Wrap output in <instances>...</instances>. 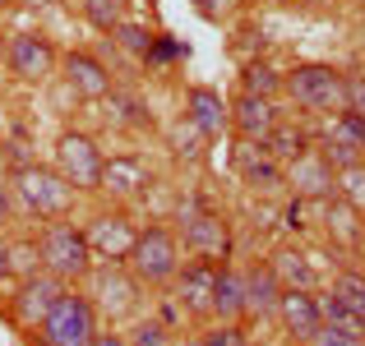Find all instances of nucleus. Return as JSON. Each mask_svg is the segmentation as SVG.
<instances>
[{"mask_svg": "<svg viewBox=\"0 0 365 346\" xmlns=\"http://www.w3.org/2000/svg\"><path fill=\"white\" fill-rule=\"evenodd\" d=\"M232 167H236V176H241L250 189H259V194H273V189H282V185H287L282 162H277L273 152L264 148V143H255V139H241V143H236Z\"/></svg>", "mask_w": 365, "mask_h": 346, "instance_id": "nucleus-12", "label": "nucleus"}, {"mask_svg": "<svg viewBox=\"0 0 365 346\" xmlns=\"http://www.w3.org/2000/svg\"><path fill=\"white\" fill-rule=\"evenodd\" d=\"M65 83H70L74 98L98 102V98L111 93V70L93 51H70V56H65Z\"/></svg>", "mask_w": 365, "mask_h": 346, "instance_id": "nucleus-14", "label": "nucleus"}, {"mask_svg": "<svg viewBox=\"0 0 365 346\" xmlns=\"http://www.w3.org/2000/svg\"><path fill=\"white\" fill-rule=\"evenodd\" d=\"M37 258H42V273H51L56 282H83L93 273V249L83 231L70 222H51L37 236Z\"/></svg>", "mask_w": 365, "mask_h": 346, "instance_id": "nucleus-2", "label": "nucleus"}, {"mask_svg": "<svg viewBox=\"0 0 365 346\" xmlns=\"http://www.w3.org/2000/svg\"><path fill=\"white\" fill-rule=\"evenodd\" d=\"M264 148L287 167V162H296V157H305V152H310V134H305L301 125H282V120H277L273 134L264 139Z\"/></svg>", "mask_w": 365, "mask_h": 346, "instance_id": "nucleus-24", "label": "nucleus"}, {"mask_svg": "<svg viewBox=\"0 0 365 346\" xmlns=\"http://www.w3.org/2000/svg\"><path fill=\"white\" fill-rule=\"evenodd\" d=\"M93 310L125 319V314L139 310V282H134L130 268H120V258H107L102 268H93Z\"/></svg>", "mask_w": 365, "mask_h": 346, "instance_id": "nucleus-8", "label": "nucleus"}, {"mask_svg": "<svg viewBox=\"0 0 365 346\" xmlns=\"http://www.w3.org/2000/svg\"><path fill=\"white\" fill-rule=\"evenodd\" d=\"M185 120L195 134H204V139H217V134L232 125V111L222 107V98H217L213 88H190L185 93Z\"/></svg>", "mask_w": 365, "mask_h": 346, "instance_id": "nucleus-20", "label": "nucleus"}, {"mask_svg": "<svg viewBox=\"0 0 365 346\" xmlns=\"http://www.w3.org/2000/svg\"><path fill=\"white\" fill-rule=\"evenodd\" d=\"M204 346H250V342H245V332L236 328V323H222V328L204 332Z\"/></svg>", "mask_w": 365, "mask_h": 346, "instance_id": "nucleus-35", "label": "nucleus"}, {"mask_svg": "<svg viewBox=\"0 0 365 346\" xmlns=\"http://www.w3.org/2000/svg\"><path fill=\"white\" fill-rule=\"evenodd\" d=\"M227 111H232L236 134H241V139H255V143H264L268 134H273V125L282 120L277 107H273V98H255V93H241Z\"/></svg>", "mask_w": 365, "mask_h": 346, "instance_id": "nucleus-17", "label": "nucleus"}, {"mask_svg": "<svg viewBox=\"0 0 365 346\" xmlns=\"http://www.w3.org/2000/svg\"><path fill=\"white\" fill-rule=\"evenodd\" d=\"M0 5H5V0H0Z\"/></svg>", "mask_w": 365, "mask_h": 346, "instance_id": "nucleus-42", "label": "nucleus"}, {"mask_svg": "<svg viewBox=\"0 0 365 346\" xmlns=\"http://www.w3.org/2000/svg\"><path fill=\"white\" fill-rule=\"evenodd\" d=\"M277 319H282V328L292 332L296 342H314V332L324 328L319 300H314L310 291H282L277 295Z\"/></svg>", "mask_w": 365, "mask_h": 346, "instance_id": "nucleus-18", "label": "nucleus"}, {"mask_svg": "<svg viewBox=\"0 0 365 346\" xmlns=\"http://www.w3.org/2000/svg\"><path fill=\"white\" fill-rule=\"evenodd\" d=\"M241 88L255 93V98H277V93H282V74H277L273 65H264V61H250L245 74H241Z\"/></svg>", "mask_w": 365, "mask_h": 346, "instance_id": "nucleus-27", "label": "nucleus"}, {"mask_svg": "<svg viewBox=\"0 0 365 346\" xmlns=\"http://www.w3.org/2000/svg\"><path fill=\"white\" fill-rule=\"evenodd\" d=\"M319 152L333 162V171L365 162V120L351 111H333L324 115V134H319Z\"/></svg>", "mask_w": 365, "mask_h": 346, "instance_id": "nucleus-9", "label": "nucleus"}, {"mask_svg": "<svg viewBox=\"0 0 365 346\" xmlns=\"http://www.w3.org/2000/svg\"><path fill=\"white\" fill-rule=\"evenodd\" d=\"M333 295H338L347 310H356L365 319V273H338V282H333Z\"/></svg>", "mask_w": 365, "mask_h": 346, "instance_id": "nucleus-29", "label": "nucleus"}, {"mask_svg": "<svg viewBox=\"0 0 365 346\" xmlns=\"http://www.w3.org/2000/svg\"><path fill=\"white\" fill-rule=\"evenodd\" d=\"M310 346H365V337H351V332H338V328H319Z\"/></svg>", "mask_w": 365, "mask_h": 346, "instance_id": "nucleus-36", "label": "nucleus"}, {"mask_svg": "<svg viewBox=\"0 0 365 346\" xmlns=\"http://www.w3.org/2000/svg\"><path fill=\"white\" fill-rule=\"evenodd\" d=\"M342 111L365 120V74H342Z\"/></svg>", "mask_w": 365, "mask_h": 346, "instance_id": "nucleus-33", "label": "nucleus"}, {"mask_svg": "<svg viewBox=\"0 0 365 346\" xmlns=\"http://www.w3.org/2000/svg\"><path fill=\"white\" fill-rule=\"evenodd\" d=\"M134 222L130 217H120V213H102V217H93L88 231H83V240H88V249H93V258H125L134 249Z\"/></svg>", "mask_w": 365, "mask_h": 346, "instance_id": "nucleus-13", "label": "nucleus"}, {"mask_svg": "<svg viewBox=\"0 0 365 346\" xmlns=\"http://www.w3.org/2000/svg\"><path fill=\"white\" fill-rule=\"evenodd\" d=\"M171 56H180V42H167V37H153V46H148V61H171Z\"/></svg>", "mask_w": 365, "mask_h": 346, "instance_id": "nucleus-37", "label": "nucleus"}, {"mask_svg": "<svg viewBox=\"0 0 365 346\" xmlns=\"http://www.w3.org/2000/svg\"><path fill=\"white\" fill-rule=\"evenodd\" d=\"M111 37H116V42H120V46H125V51H130V56H143V61H148L153 33H148V28H143V23H125V19H120V23L111 28Z\"/></svg>", "mask_w": 365, "mask_h": 346, "instance_id": "nucleus-31", "label": "nucleus"}, {"mask_svg": "<svg viewBox=\"0 0 365 346\" xmlns=\"http://www.w3.org/2000/svg\"><path fill=\"white\" fill-rule=\"evenodd\" d=\"M37 328H42V346H88L93 332H98V310H93L88 295L61 291Z\"/></svg>", "mask_w": 365, "mask_h": 346, "instance_id": "nucleus-4", "label": "nucleus"}, {"mask_svg": "<svg viewBox=\"0 0 365 346\" xmlns=\"http://www.w3.org/2000/svg\"><path fill=\"white\" fill-rule=\"evenodd\" d=\"M282 176H287V185L296 189V199H319V204H324V199L338 194V171H333V162L324 157L319 148H310L305 157L287 162Z\"/></svg>", "mask_w": 365, "mask_h": 346, "instance_id": "nucleus-11", "label": "nucleus"}, {"mask_svg": "<svg viewBox=\"0 0 365 346\" xmlns=\"http://www.w3.org/2000/svg\"><path fill=\"white\" fill-rule=\"evenodd\" d=\"M107 120L116 125V130H148L153 125V115L148 107H143L139 98H130V93H107Z\"/></svg>", "mask_w": 365, "mask_h": 346, "instance_id": "nucleus-25", "label": "nucleus"}, {"mask_svg": "<svg viewBox=\"0 0 365 346\" xmlns=\"http://www.w3.org/2000/svg\"><path fill=\"white\" fill-rule=\"evenodd\" d=\"M102 148L88 139V134H61L56 143V171L70 180L74 189H102Z\"/></svg>", "mask_w": 365, "mask_h": 346, "instance_id": "nucleus-7", "label": "nucleus"}, {"mask_svg": "<svg viewBox=\"0 0 365 346\" xmlns=\"http://www.w3.org/2000/svg\"><path fill=\"white\" fill-rule=\"evenodd\" d=\"M14 194H19V204L33 217H42V222H61L74 208V185L56 167H33V162H24V167L14 171Z\"/></svg>", "mask_w": 365, "mask_h": 346, "instance_id": "nucleus-1", "label": "nucleus"}, {"mask_svg": "<svg viewBox=\"0 0 365 346\" xmlns=\"http://www.w3.org/2000/svg\"><path fill=\"white\" fill-rule=\"evenodd\" d=\"M213 314L222 323L245 319V291H241V273L232 268H217V282H213Z\"/></svg>", "mask_w": 365, "mask_h": 346, "instance_id": "nucleus-23", "label": "nucleus"}, {"mask_svg": "<svg viewBox=\"0 0 365 346\" xmlns=\"http://www.w3.org/2000/svg\"><path fill=\"white\" fill-rule=\"evenodd\" d=\"M83 14H88L93 28H102V33H111V28L125 19V0H83Z\"/></svg>", "mask_w": 365, "mask_h": 346, "instance_id": "nucleus-30", "label": "nucleus"}, {"mask_svg": "<svg viewBox=\"0 0 365 346\" xmlns=\"http://www.w3.org/2000/svg\"><path fill=\"white\" fill-rule=\"evenodd\" d=\"M213 282H217V268L208 258L180 268L176 273V305L185 314H213Z\"/></svg>", "mask_w": 365, "mask_h": 346, "instance_id": "nucleus-15", "label": "nucleus"}, {"mask_svg": "<svg viewBox=\"0 0 365 346\" xmlns=\"http://www.w3.org/2000/svg\"><path fill=\"white\" fill-rule=\"evenodd\" d=\"M282 93L301 111L333 115L342 111V70H333V65H296L292 74H282Z\"/></svg>", "mask_w": 365, "mask_h": 346, "instance_id": "nucleus-5", "label": "nucleus"}, {"mask_svg": "<svg viewBox=\"0 0 365 346\" xmlns=\"http://www.w3.org/2000/svg\"><path fill=\"white\" fill-rule=\"evenodd\" d=\"M268 268H273V277H277V286H282V291H314V282H319V277H314L310 254H301L296 245L273 249Z\"/></svg>", "mask_w": 365, "mask_h": 346, "instance_id": "nucleus-22", "label": "nucleus"}, {"mask_svg": "<svg viewBox=\"0 0 365 346\" xmlns=\"http://www.w3.org/2000/svg\"><path fill=\"white\" fill-rule=\"evenodd\" d=\"M42 263V258H37V245H9V273H33V268Z\"/></svg>", "mask_w": 365, "mask_h": 346, "instance_id": "nucleus-34", "label": "nucleus"}, {"mask_svg": "<svg viewBox=\"0 0 365 346\" xmlns=\"http://www.w3.org/2000/svg\"><path fill=\"white\" fill-rule=\"evenodd\" d=\"M148 180H153V171L139 152H116V157L102 162V189H111V194H125V199L143 194Z\"/></svg>", "mask_w": 365, "mask_h": 346, "instance_id": "nucleus-19", "label": "nucleus"}, {"mask_svg": "<svg viewBox=\"0 0 365 346\" xmlns=\"http://www.w3.org/2000/svg\"><path fill=\"white\" fill-rule=\"evenodd\" d=\"M5 65L24 83H42L46 74L56 70V46H51V37H42V33H14L5 42Z\"/></svg>", "mask_w": 365, "mask_h": 346, "instance_id": "nucleus-10", "label": "nucleus"}, {"mask_svg": "<svg viewBox=\"0 0 365 346\" xmlns=\"http://www.w3.org/2000/svg\"><path fill=\"white\" fill-rule=\"evenodd\" d=\"M88 346H125V337H120V332H93Z\"/></svg>", "mask_w": 365, "mask_h": 346, "instance_id": "nucleus-39", "label": "nucleus"}, {"mask_svg": "<svg viewBox=\"0 0 365 346\" xmlns=\"http://www.w3.org/2000/svg\"><path fill=\"white\" fill-rule=\"evenodd\" d=\"M180 240H185L190 254L208 258V263H217V258L232 254V231H227V217L213 213L204 199H180Z\"/></svg>", "mask_w": 365, "mask_h": 346, "instance_id": "nucleus-6", "label": "nucleus"}, {"mask_svg": "<svg viewBox=\"0 0 365 346\" xmlns=\"http://www.w3.org/2000/svg\"><path fill=\"white\" fill-rule=\"evenodd\" d=\"M241 291H245V314L250 319H268V314H277V295H282V286H277L273 268L268 263H250L241 273Z\"/></svg>", "mask_w": 365, "mask_h": 346, "instance_id": "nucleus-21", "label": "nucleus"}, {"mask_svg": "<svg viewBox=\"0 0 365 346\" xmlns=\"http://www.w3.org/2000/svg\"><path fill=\"white\" fill-rule=\"evenodd\" d=\"M9 217H14V199H9V185L0 180V226H5Z\"/></svg>", "mask_w": 365, "mask_h": 346, "instance_id": "nucleus-38", "label": "nucleus"}, {"mask_svg": "<svg viewBox=\"0 0 365 346\" xmlns=\"http://www.w3.org/2000/svg\"><path fill=\"white\" fill-rule=\"evenodd\" d=\"M338 199L351 213H365V162H351L338 171Z\"/></svg>", "mask_w": 365, "mask_h": 346, "instance_id": "nucleus-28", "label": "nucleus"}, {"mask_svg": "<svg viewBox=\"0 0 365 346\" xmlns=\"http://www.w3.org/2000/svg\"><path fill=\"white\" fill-rule=\"evenodd\" d=\"M314 300H319V319H324V328H338V332H351V337H365V319H361L356 310H347V305H342L333 291L314 295Z\"/></svg>", "mask_w": 365, "mask_h": 346, "instance_id": "nucleus-26", "label": "nucleus"}, {"mask_svg": "<svg viewBox=\"0 0 365 346\" xmlns=\"http://www.w3.org/2000/svg\"><path fill=\"white\" fill-rule=\"evenodd\" d=\"M0 277H9V245L0 240Z\"/></svg>", "mask_w": 365, "mask_h": 346, "instance_id": "nucleus-40", "label": "nucleus"}, {"mask_svg": "<svg viewBox=\"0 0 365 346\" xmlns=\"http://www.w3.org/2000/svg\"><path fill=\"white\" fill-rule=\"evenodd\" d=\"M61 291H65V282H56L51 273H28L14 291V319L19 323H42V314L56 305Z\"/></svg>", "mask_w": 365, "mask_h": 346, "instance_id": "nucleus-16", "label": "nucleus"}, {"mask_svg": "<svg viewBox=\"0 0 365 346\" xmlns=\"http://www.w3.org/2000/svg\"><path fill=\"white\" fill-rule=\"evenodd\" d=\"M125 346H171V332H167V323H158V319H143L139 328L125 337Z\"/></svg>", "mask_w": 365, "mask_h": 346, "instance_id": "nucleus-32", "label": "nucleus"}, {"mask_svg": "<svg viewBox=\"0 0 365 346\" xmlns=\"http://www.w3.org/2000/svg\"><path fill=\"white\" fill-rule=\"evenodd\" d=\"M0 65H5V37H0Z\"/></svg>", "mask_w": 365, "mask_h": 346, "instance_id": "nucleus-41", "label": "nucleus"}, {"mask_svg": "<svg viewBox=\"0 0 365 346\" xmlns=\"http://www.w3.org/2000/svg\"><path fill=\"white\" fill-rule=\"evenodd\" d=\"M125 263L139 286H167L180 273V240L167 226H148L134 236V249L125 254Z\"/></svg>", "mask_w": 365, "mask_h": 346, "instance_id": "nucleus-3", "label": "nucleus"}]
</instances>
